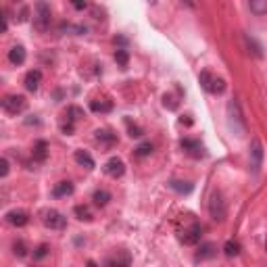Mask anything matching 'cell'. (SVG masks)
Returning <instances> with one entry per match:
<instances>
[{
    "mask_svg": "<svg viewBox=\"0 0 267 267\" xmlns=\"http://www.w3.org/2000/svg\"><path fill=\"white\" fill-rule=\"evenodd\" d=\"M228 123H230V130L236 134V136H242L247 125H244V119L240 113V104L236 100H230L228 102Z\"/></svg>",
    "mask_w": 267,
    "mask_h": 267,
    "instance_id": "1",
    "label": "cell"
},
{
    "mask_svg": "<svg viewBox=\"0 0 267 267\" xmlns=\"http://www.w3.org/2000/svg\"><path fill=\"white\" fill-rule=\"evenodd\" d=\"M50 6H48L46 2H36V6H33V27H36L38 32H48V27H50Z\"/></svg>",
    "mask_w": 267,
    "mask_h": 267,
    "instance_id": "2",
    "label": "cell"
},
{
    "mask_svg": "<svg viewBox=\"0 0 267 267\" xmlns=\"http://www.w3.org/2000/svg\"><path fill=\"white\" fill-rule=\"evenodd\" d=\"M199 80H200V86L211 94H223L226 92V80H223V77H217L211 71H200Z\"/></svg>",
    "mask_w": 267,
    "mask_h": 267,
    "instance_id": "3",
    "label": "cell"
},
{
    "mask_svg": "<svg viewBox=\"0 0 267 267\" xmlns=\"http://www.w3.org/2000/svg\"><path fill=\"white\" fill-rule=\"evenodd\" d=\"M40 219L46 228H50V230H65L67 228V217L57 209H44L40 213Z\"/></svg>",
    "mask_w": 267,
    "mask_h": 267,
    "instance_id": "4",
    "label": "cell"
},
{
    "mask_svg": "<svg viewBox=\"0 0 267 267\" xmlns=\"http://www.w3.org/2000/svg\"><path fill=\"white\" fill-rule=\"evenodd\" d=\"M209 213L213 217L215 221H223L228 215V205L226 200H223V194L219 190H215L211 194V200H209Z\"/></svg>",
    "mask_w": 267,
    "mask_h": 267,
    "instance_id": "5",
    "label": "cell"
},
{
    "mask_svg": "<svg viewBox=\"0 0 267 267\" xmlns=\"http://www.w3.org/2000/svg\"><path fill=\"white\" fill-rule=\"evenodd\" d=\"M2 109L9 115H19L27 109V100H25V96H21V94H6L2 98Z\"/></svg>",
    "mask_w": 267,
    "mask_h": 267,
    "instance_id": "6",
    "label": "cell"
},
{
    "mask_svg": "<svg viewBox=\"0 0 267 267\" xmlns=\"http://www.w3.org/2000/svg\"><path fill=\"white\" fill-rule=\"evenodd\" d=\"M200 232H202L200 223H199V221H190V226L180 232V242H184V244H188V247H192V244H196V242L200 240Z\"/></svg>",
    "mask_w": 267,
    "mask_h": 267,
    "instance_id": "7",
    "label": "cell"
},
{
    "mask_svg": "<svg viewBox=\"0 0 267 267\" xmlns=\"http://www.w3.org/2000/svg\"><path fill=\"white\" fill-rule=\"evenodd\" d=\"M102 171L109 175V178H113V180H117V178H121V175L125 173V163L119 157H111L107 163H104V167H102Z\"/></svg>",
    "mask_w": 267,
    "mask_h": 267,
    "instance_id": "8",
    "label": "cell"
},
{
    "mask_svg": "<svg viewBox=\"0 0 267 267\" xmlns=\"http://www.w3.org/2000/svg\"><path fill=\"white\" fill-rule=\"evenodd\" d=\"M261 163H263V144H261V140L255 138L250 142V167H252V171L259 173Z\"/></svg>",
    "mask_w": 267,
    "mask_h": 267,
    "instance_id": "9",
    "label": "cell"
},
{
    "mask_svg": "<svg viewBox=\"0 0 267 267\" xmlns=\"http://www.w3.org/2000/svg\"><path fill=\"white\" fill-rule=\"evenodd\" d=\"M180 146L182 149H184L188 154H190V157H194V159H200V157H205V146H202L199 140H190V138H184L180 142Z\"/></svg>",
    "mask_w": 267,
    "mask_h": 267,
    "instance_id": "10",
    "label": "cell"
},
{
    "mask_svg": "<svg viewBox=\"0 0 267 267\" xmlns=\"http://www.w3.org/2000/svg\"><path fill=\"white\" fill-rule=\"evenodd\" d=\"M4 219H6V223H11V226H15V228H23L30 223V215L21 209H13L4 215Z\"/></svg>",
    "mask_w": 267,
    "mask_h": 267,
    "instance_id": "11",
    "label": "cell"
},
{
    "mask_svg": "<svg viewBox=\"0 0 267 267\" xmlns=\"http://www.w3.org/2000/svg\"><path fill=\"white\" fill-rule=\"evenodd\" d=\"M107 267H130L132 265V257L128 250H119L115 257L107 259V263H104Z\"/></svg>",
    "mask_w": 267,
    "mask_h": 267,
    "instance_id": "12",
    "label": "cell"
},
{
    "mask_svg": "<svg viewBox=\"0 0 267 267\" xmlns=\"http://www.w3.org/2000/svg\"><path fill=\"white\" fill-rule=\"evenodd\" d=\"M94 136H96V142H100L102 146H107V149L117 144V134H113L111 130H96Z\"/></svg>",
    "mask_w": 267,
    "mask_h": 267,
    "instance_id": "13",
    "label": "cell"
},
{
    "mask_svg": "<svg viewBox=\"0 0 267 267\" xmlns=\"http://www.w3.org/2000/svg\"><path fill=\"white\" fill-rule=\"evenodd\" d=\"M40 82H42V71H40V69H32V71H27L25 88L30 90V92H36V90L40 88Z\"/></svg>",
    "mask_w": 267,
    "mask_h": 267,
    "instance_id": "14",
    "label": "cell"
},
{
    "mask_svg": "<svg viewBox=\"0 0 267 267\" xmlns=\"http://www.w3.org/2000/svg\"><path fill=\"white\" fill-rule=\"evenodd\" d=\"M73 157H75V163H77V165L86 167V169H94V159H92V154H90V152H86V150H75Z\"/></svg>",
    "mask_w": 267,
    "mask_h": 267,
    "instance_id": "15",
    "label": "cell"
},
{
    "mask_svg": "<svg viewBox=\"0 0 267 267\" xmlns=\"http://www.w3.org/2000/svg\"><path fill=\"white\" fill-rule=\"evenodd\" d=\"M46 157H48V142L46 140H38V142L33 144V161L44 163Z\"/></svg>",
    "mask_w": 267,
    "mask_h": 267,
    "instance_id": "16",
    "label": "cell"
},
{
    "mask_svg": "<svg viewBox=\"0 0 267 267\" xmlns=\"http://www.w3.org/2000/svg\"><path fill=\"white\" fill-rule=\"evenodd\" d=\"M25 48L21 46V44H17V46H13L11 50H9V61L13 63V65H23L25 63Z\"/></svg>",
    "mask_w": 267,
    "mask_h": 267,
    "instance_id": "17",
    "label": "cell"
},
{
    "mask_svg": "<svg viewBox=\"0 0 267 267\" xmlns=\"http://www.w3.org/2000/svg\"><path fill=\"white\" fill-rule=\"evenodd\" d=\"M215 255H217V247H215V244L213 242H205V244H200L196 259H199V261H205V259H213Z\"/></svg>",
    "mask_w": 267,
    "mask_h": 267,
    "instance_id": "18",
    "label": "cell"
},
{
    "mask_svg": "<svg viewBox=\"0 0 267 267\" xmlns=\"http://www.w3.org/2000/svg\"><path fill=\"white\" fill-rule=\"evenodd\" d=\"M69 194H73V184H71V182H59V184L52 188L54 199H63V196H69Z\"/></svg>",
    "mask_w": 267,
    "mask_h": 267,
    "instance_id": "19",
    "label": "cell"
},
{
    "mask_svg": "<svg viewBox=\"0 0 267 267\" xmlns=\"http://www.w3.org/2000/svg\"><path fill=\"white\" fill-rule=\"evenodd\" d=\"M169 188L175 190L178 194H190L194 190V184H190V182H182V180H171Z\"/></svg>",
    "mask_w": 267,
    "mask_h": 267,
    "instance_id": "20",
    "label": "cell"
},
{
    "mask_svg": "<svg viewBox=\"0 0 267 267\" xmlns=\"http://www.w3.org/2000/svg\"><path fill=\"white\" fill-rule=\"evenodd\" d=\"M90 109H92L94 113H111V111H113V102L111 100H92L90 102Z\"/></svg>",
    "mask_w": 267,
    "mask_h": 267,
    "instance_id": "21",
    "label": "cell"
},
{
    "mask_svg": "<svg viewBox=\"0 0 267 267\" xmlns=\"http://www.w3.org/2000/svg\"><path fill=\"white\" fill-rule=\"evenodd\" d=\"M73 213L80 221H92V211H90V207H86V205H77L73 209Z\"/></svg>",
    "mask_w": 267,
    "mask_h": 267,
    "instance_id": "22",
    "label": "cell"
},
{
    "mask_svg": "<svg viewBox=\"0 0 267 267\" xmlns=\"http://www.w3.org/2000/svg\"><path fill=\"white\" fill-rule=\"evenodd\" d=\"M240 250H242V247H240V242H236V240H228L223 244V252H226L228 257H238Z\"/></svg>",
    "mask_w": 267,
    "mask_h": 267,
    "instance_id": "23",
    "label": "cell"
},
{
    "mask_svg": "<svg viewBox=\"0 0 267 267\" xmlns=\"http://www.w3.org/2000/svg\"><path fill=\"white\" fill-rule=\"evenodd\" d=\"M115 61H117V65L121 69H128V65H130L128 50H125V48H117V50H115Z\"/></svg>",
    "mask_w": 267,
    "mask_h": 267,
    "instance_id": "24",
    "label": "cell"
},
{
    "mask_svg": "<svg viewBox=\"0 0 267 267\" xmlns=\"http://www.w3.org/2000/svg\"><path fill=\"white\" fill-rule=\"evenodd\" d=\"M92 200H94V205H96V207H104V205H109V200H111V192H107V190H96L94 196H92Z\"/></svg>",
    "mask_w": 267,
    "mask_h": 267,
    "instance_id": "25",
    "label": "cell"
},
{
    "mask_svg": "<svg viewBox=\"0 0 267 267\" xmlns=\"http://www.w3.org/2000/svg\"><path fill=\"white\" fill-rule=\"evenodd\" d=\"M249 9L255 13V15H265L267 13V0H250Z\"/></svg>",
    "mask_w": 267,
    "mask_h": 267,
    "instance_id": "26",
    "label": "cell"
},
{
    "mask_svg": "<svg viewBox=\"0 0 267 267\" xmlns=\"http://www.w3.org/2000/svg\"><path fill=\"white\" fill-rule=\"evenodd\" d=\"M82 117H83V109L75 107V104L67 109V121H69V123H75L77 119H82Z\"/></svg>",
    "mask_w": 267,
    "mask_h": 267,
    "instance_id": "27",
    "label": "cell"
},
{
    "mask_svg": "<svg viewBox=\"0 0 267 267\" xmlns=\"http://www.w3.org/2000/svg\"><path fill=\"white\" fill-rule=\"evenodd\" d=\"M13 252H15V257L19 259H23L27 255V244L23 240H17V242H13Z\"/></svg>",
    "mask_w": 267,
    "mask_h": 267,
    "instance_id": "28",
    "label": "cell"
},
{
    "mask_svg": "<svg viewBox=\"0 0 267 267\" xmlns=\"http://www.w3.org/2000/svg\"><path fill=\"white\" fill-rule=\"evenodd\" d=\"M150 152H152V144H150V142H142V144H140L138 149H136L138 157H149Z\"/></svg>",
    "mask_w": 267,
    "mask_h": 267,
    "instance_id": "29",
    "label": "cell"
},
{
    "mask_svg": "<svg viewBox=\"0 0 267 267\" xmlns=\"http://www.w3.org/2000/svg\"><path fill=\"white\" fill-rule=\"evenodd\" d=\"M125 123H128V130H130V136H132V138H140V136H142V128L134 125V123L130 121V119H128V121H125Z\"/></svg>",
    "mask_w": 267,
    "mask_h": 267,
    "instance_id": "30",
    "label": "cell"
},
{
    "mask_svg": "<svg viewBox=\"0 0 267 267\" xmlns=\"http://www.w3.org/2000/svg\"><path fill=\"white\" fill-rule=\"evenodd\" d=\"M163 102H165V107H167V109H171V111L178 109V100H175V98H173L171 94H165V96H163Z\"/></svg>",
    "mask_w": 267,
    "mask_h": 267,
    "instance_id": "31",
    "label": "cell"
},
{
    "mask_svg": "<svg viewBox=\"0 0 267 267\" xmlns=\"http://www.w3.org/2000/svg\"><path fill=\"white\" fill-rule=\"evenodd\" d=\"M46 255H48V247H46V244H40V247L33 250V259H44Z\"/></svg>",
    "mask_w": 267,
    "mask_h": 267,
    "instance_id": "32",
    "label": "cell"
},
{
    "mask_svg": "<svg viewBox=\"0 0 267 267\" xmlns=\"http://www.w3.org/2000/svg\"><path fill=\"white\" fill-rule=\"evenodd\" d=\"M0 167H2V169H0V175L6 178V175H9V161L2 159V161H0Z\"/></svg>",
    "mask_w": 267,
    "mask_h": 267,
    "instance_id": "33",
    "label": "cell"
},
{
    "mask_svg": "<svg viewBox=\"0 0 267 267\" xmlns=\"http://www.w3.org/2000/svg\"><path fill=\"white\" fill-rule=\"evenodd\" d=\"M61 130H63V134H67V136H69V134H73L75 128H73V123H69V121H67L65 125H61Z\"/></svg>",
    "mask_w": 267,
    "mask_h": 267,
    "instance_id": "34",
    "label": "cell"
},
{
    "mask_svg": "<svg viewBox=\"0 0 267 267\" xmlns=\"http://www.w3.org/2000/svg\"><path fill=\"white\" fill-rule=\"evenodd\" d=\"M27 15H30V9L27 6H21V13H19V21H25Z\"/></svg>",
    "mask_w": 267,
    "mask_h": 267,
    "instance_id": "35",
    "label": "cell"
},
{
    "mask_svg": "<svg viewBox=\"0 0 267 267\" xmlns=\"http://www.w3.org/2000/svg\"><path fill=\"white\" fill-rule=\"evenodd\" d=\"M86 2H73V9H77V11H83V9H86Z\"/></svg>",
    "mask_w": 267,
    "mask_h": 267,
    "instance_id": "36",
    "label": "cell"
},
{
    "mask_svg": "<svg viewBox=\"0 0 267 267\" xmlns=\"http://www.w3.org/2000/svg\"><path fill=\"white\" fill-rule=\"evenodd\" d=\"M88 267H98V265H96L94 261H88Z\"/></svg>",
    "mask_w": 267,
    "mask_h": 267,
    "instance_id": "37",
    "label": "cell"
}]
</instances>
